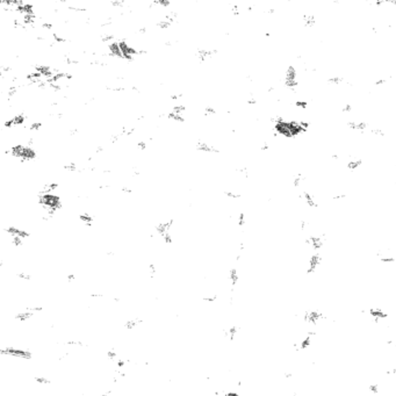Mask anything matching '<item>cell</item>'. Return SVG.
<instances>
[{"instance_id":"1","label":"cell","mask_w":396,"mask_h":396,"mask_svg":"<svg viewBox=\"0 0 396 396\" xmlns=\"http://www.w3.org/2000/svg\"><path fill=\"white\" fill-rule=\"evenodd\" d=\"M302 21H303L304 27H307V28H311V27H314L316 23L315 16L311 15V14H303V15H302Z\"/></svg>"},{"instance_id":"2","label":"cell","mask_w":396,"mask_h":396,"mask_svg":"<svg viewBox=\"0 0 396 396\" xmlns=\"http://www.w3.org/2000/svg\"><path fill=\"white\" fill-rule=\"evenodd\" d=\"M363 165V161L361 159H351L348 162V169L351 171L357 170L358 167H360Z\"/></svg>"},{"instance_id":"3","label":"cell","mask_w":396,"mask_h":396,"mask_svg":"<svg viewBox=\"0 0 396 396\" xmlns=\"http://www.w3.org/2000/svg\"><path fill=\"white\" fill-rule=\"evenodd\" d=\"M328 81L330 84H333V85H339V84H341L344 81V78L341 76H332V77H330L328 79Z\"/></svg>"},{"instance_id":"4","label":"cell","mask_w":396,"mask_h":396,"mask_svg":"<svg viewBox=\"0 0 396 396\" xmlns=\"http://www.w3.org/2000/svg\"><path fill=\"white\" fill-rule=\"evenodd\" d=\"M294 105H295L296 108H299V109H306L308 107V102L304 101V100H298V101L294 102Z\"/></svg>"},{"instance_id":"5","label":"cell","mask_w":396,"mask_h":396,"mask_svg":"<svg viewBox=\"0 0 396 396\" xmlns=\"http://www.w3.org/2000/svg\"><path fill=\"white\" fill-rule=\"evenodd\" d=\"M352 111V106H351V104H348V102H346L345 105L343 106V108H341V112H344V113H350Z\"/></svg>"}]
</instances>
